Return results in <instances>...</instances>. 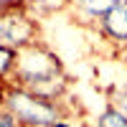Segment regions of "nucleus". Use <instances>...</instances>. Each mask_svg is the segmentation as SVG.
<instances>
[{
  "mask_svg": "<svg viewBox=\"0 0 127 127\" xmlns=\"http://www.w3.org/2000/svg\"><path fill=\"white\" fill-rule=\"evenodd\" d=\"M5 109L13 112L15 120L23 127H51L61 117H66L64 114V102L46 99L41 94L31 92L28 87H20V84H8Z\"/></svg>",
  "mask_w": 127,
  "mask_h": 127,
  "instance_id": "nucleus-1",
  "label": "nucleus"
},
{
  "mask_svg": "<svg viewBox=\"0 0 127 127\" xmlns=\"http://www.w3.org/2000/svg\"><path fill=\"white\" fill-rule=\"evenodd\" d=\"M59 71H66L59 59V54L43 41H33L23 48H18V64L15 74L8 84H20V87H33L36 81L48 79Z\"/></svg>",
  "mask_w": 127,
  "mask_h": 127,
  "instance_id": "nucleus-2",
  "label": "nucleus"
},
{
  "mask_svg": "<svg viewBox=\"0 0 127 127\" xmlns=\"http://www.w3.org/2000/svg\"><path fill=\"white\" fill-rule=\"evenodd\" d=\"M33 41H38L36 20L18 13L15 5H10V3L0 8V43H5L10 48H23Z\"/></svg>",
  "mask_w": 127,
  "mask_h": 127,
  "instance_id": "nucleus-3",
  "label": "nucleus"
},
{
  "mask_svg": "<svg viewBox=\"0 0 127 127\" xmlns=\"http://www.w3.org/2000/svg\"><path fill=\"white\" fill-rule=\"evenodd\" d=\"M97 31L114 51L127 46V0H120L109 13L99 20Z\"/></svg>",
  "mask_w": 127,
  "mask_h": 127,
  "instance_id": "nucleus-4",
  "label": "nucleus"
},
{
  "mask_svg": "<svg viewBox=\"0 0 127 127\" xmlns=\"http://www.w3.org/2000/svg\"><path fill=\"white\" fill-rule=\"evenodd\" d=\"M120 0H74V15L81 18L84 23H99V20L117 5Z\"/></svg>",
  "mask_w": 127,
  "mask_h": 127,
  "instance_id": "nucleus-5",
  "label": "nucleus"
},
{
  "mask_svg": "<svg viewBox=\"0 0 127 127\" xmlns=\"http://www.w3.org/2000/svg\"><path fill=\"white\" fill-rule=\"evenodd\" d=\"M15 64H18V48H10L5 43H0V79L3 81L13 79Z\"/></svg>",
  "mask_w": 127,
  "mask_h": 127,
  "instance_id": "nucleus-6",
  "label": "nucleus"
},
{
  "mask_svg": "<svg viewBox=\"0 0 127 127\" xmlns=\"http://www.w3.org/2000/svg\"><path fill=\"white\" fill-rule=\"evenodd\" d=\"M94 127H127V117H125V114H120L114 107H109V104H107V107L99 112Z\"/></svg>",
  "mask_w": 127,
  "mask_h": 127,
  "instance_id": "nucleus-7",
  "label": "nucleus"
},
{
  "mask_svg": "<svg viewBox=\"0 0 127 127\" xmlns=\"http://www.w3.org/2000/svg\"><path fill=\"white\" fill-rule=\"evenodd\" d=\"M107 104L127 117V87H109L107 89Z\"/></svg>",
  "mask_w": 127,
  "mask_h": 127,
  "instance_id": "nucleus-8",
  "label": "nucleus"
},
{
  "mask_svg": "<svg viewBox=\"0 0 127 127\" xmlns=\"http://www.w3.org/2000/svg\"><path fill=\"white\" fill-rule=\"evenodd\" d=\"M0 127H23V125L15 120V114L10 112V109L3 107V109H0Z\"/></svg>",
  "mask_w": 127,
  "mask_h": 127,
  "instance_id": "nucleus-9",
  "label": "nucleus"
},
{
  "mask_svg": "<svg viewBox=\"0 0 127 127\" xmlns=\"http://www.w3.org/2000/svg\"><path fill=\"white\" fill-rule=\"evenodd\" d=\"M5 94H8V81L0 79V109L5 107Z\"/></svg>",
  "mask_w": 127,
  "mask_h": 127,
  "instance_id": "nucleus-10",
  "label": "nucleus"
},
{
  "mask_svg": "<svg viewBox=\"0 0 127 127\" xmlns=\"http://www.w3.org/2000/svg\"><path fill=\"white\" fill-rule=\"evenodd\" d=\"M114 54H117V59H120V64H122V66L127 69V46H122V48H117V51H114Z\"/></svg>",
  "mask_w": 127,
  "mask_h": 127,
  "instance_id": "nucleus-11",
  "label": "nucleus"
},
{
  "mask_svg": "<svg viewBox=\"0 0 127 127\" xmlns=\"http://www.w3.org/2000/svg\"><path fill=\"white\" fill-rule=\"evenodd\" d=\"M51 127H74V125H71V120H66V117H61L59 122H54Z\"/></svg>",
  "mask_w": 127,
  "mask_h": 127,
  "instance_id": "nucleus-12",
  "label": "nucleus"
},
{
  "mask_svg": "<svg viewBox=\"0 0 127 127\" xmlns=\"http://www.w3.org/2000/svg\"><path fill=\"white\" fill-rule=\"evenodd\" d=\"M61 3H64V5H71V3H74V0H61Z\"/></svg>",
  "mask_w": 127,
  "mask_h": 127,
  "instance_id": "nucleus-13",
  "label": "nucleus"
}]
</instances>
